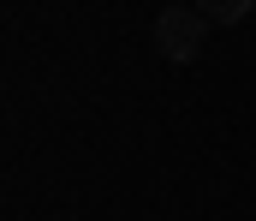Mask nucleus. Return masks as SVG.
I'll return each instance as SVG.
<instances>
[{
	"label": "nucleus",
	"instance_id": "1",
	"mask_svg": "<svg viewBox=\"0 0 256 221\" xmlns=\"http://www.w3.org/2000/svg\"><path fill=\"white\" fill-rule=\"evenodd\" d=\"M208 42V18L196 6H161L155 12V54L167 66H191Z\"/></svg>",
	"mask_w": 256,
	"mask_h": 221
},
{
	"label": "nucleus",
	"instance_id": "2",
	"mask_svg": "<svg viewBox=\"0 0 256 221\" xmlns=\"http://www.w3.org/2000/svg\"><path fill=\"white\" fill-rule=\"evenodd\" d=\"M196 12H202L208 24H244L256 12V0H196Z\"/></svg>",
	"mask_w": 256,
	"mask_h": 221
}]
</instances>
